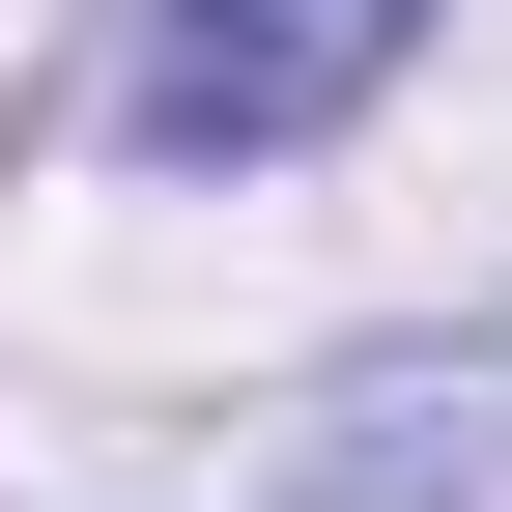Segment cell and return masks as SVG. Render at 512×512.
Instances as JSON below:
<instances>
[{"mask_svg":"<svg viewBox=\"0 0 512 512\" xmlns=\"http://www.w3.org/2000/svg\"><path fill=\"white\" fill-rule=\"evenodd\" d=\"M399 29L427 0H171L143 29V143H313V114L399 86Z\"/></svg>","mask_w":512,"mask_h":512,"instance_id":"obj_1","label":"cell"}]
</instances>
